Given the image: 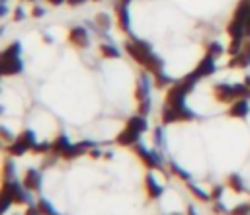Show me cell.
Instances as JSON below:
<instances>
[{
  "label": "cell",
  "instance_id": "cell-21",
  "mask_svg": "<svg viewBox=\"0 0 250 215\" xmlns=\"http://www.w3.org/2000/svg\"><path fill=\"white\" fill-rule=\"evenodd\" d=\"M154 76V86L156 88H166V86H172L174 84V80L164 72V70H160V72H156V74H152Z\"/></svg>",
  "mask_w": 250,
  "mask_h": 215
},
{
  "label": "cell",
  "instance_id": "cell-39",
  "mask_svg": "<svg viewBox=\"0 0 250 215\" xmlns=\"http://www.w3.org/2000/svg\"><path fill=\"white\" fill-rule=\"evenodd\" d=\"M90 156H94V158H100V156H102V150L94 147V149H90Z\"/></svg>",
  "mask_w": 250,
  "mask_h": 215
},
{
  "label": "cell",
  "instance_id": "cell-3",
  "mask_svg": "<svg viewBox=\"0 0 250 215\" xmlns=\"http://www.w3.org/2000/svg\"><path fill=\"white\" fill-rule=\"evenodd\" d=\"M213 96L217 98V102L223 104H232L238 98H250V88L246 84H215L213 86Z\"/></svg>",
  "mask_w": 250,
  "mask_h": 215
},
{
  "label": "cell",
  "instance_id": "cell-27",
  "mask_svg": "<svg viewBox=\"0 0 250 215\" xmlns=\"http://www.w3.org/2000/svg\"><path fill=\"white\" fill-rule=\"evenodd\" d=\"M244 41H246V39H230V43H229V49H227V53H229L230 57L238 55V53L242 51V47H244Z\"/></svg>",
  "mask_w": 250,
  "mask_h": 215
},
{
  "label": "cell",
  "instance_id": "cell-46",
  "mask_svg": "<svg viewBox=\"0 0 250 215\" xmlns=\"http://www.w3.org/2000/svg\"><path fill=\"white\" fill-rule=\"evenodd\" d=\"M123 2H127V4H129V2H131V0H123Z\"/></svg>",
  "mask_w": 250,
  "mask_h": 215
},
{
  "label": "cell",
  "instance_id": "cell-23",
  "mask_svg": "<svg viewBox=\"0 0 250 215\" xmlns=\"http://www.w3.org/2000/svg\"><path fill=\"white\" fill-rule=\"evenodd\" d=\"M188 188H189V192H191L199 201H209V199H211V194H207L205 190H201V188H197L195 184H191V180L188 182Z\"/></svg>",
  "mask_w": 250,
  "mask_h": 215
},
{
  "label": "cell",
  "instance_id": "cell-11",
  "mask_svg": "<svg viewBox=\"0 0 250 215\" xmlns=\"http://www.w3.org/2000/svg\"><path fill=\"white\" fill-rule=\"evenodd\" d=\"M250 66V39L244 41V47L238 55L230 57L229 61V68H248Z\"/></svg>",
  "mask_w": 250,
  "mask_h": 215
},
{
  "label": "cell",
  "instance_id": "cell-19",
  "mask_svg": "<svg viewBox=\"0 0 250 215\" xmlns=\"http://www.w3.org/2000/svg\"><path fill=\"white\" fill-rule=\"evenodd\" d=\"M100 53H102L104 59H119V57H121L119 49L113 47L111 43H102V45H100Z\"/></svg>",
  "mask_w": 250,
  "mask_h": 215
},
{
  "label": "cell",
  "instance_id": "cell-45",
  "mask_svg": "<svg viewBox=\"0 0 250 215\" xmlns=\"http://www.w3.org/2000/svg\"><path fill=\"white\" fill-rule=\"evenodd\" d=\"M25 2H35V0H25Z\"/></svg>",
  "mask_w": 250,
  "mask_h": 215
},
{
  "label": "cell",
  "instance_id": "cell-35",
  "mask_svg": "<svg viewBox=\"0 0 250 215\" xmlns=\"http://www.w3.org/2000/svg\"><path fill=\"white\" fill-rule=\"evenodd\" d=\"M221 194H223V188L219 186V188H213V192H211V199H221Z\"/></svg>",
  "mask_w": 250,
  "mask_h": 215
},
{
  "label": "cell",
  "instance_id": "cell-22",
  "mask_svg": "<svg viewBox=\"0 0 250 215\" xmlns=\"http://www.w3.org/2000/svg\"><path fill=\"white\" fill-rule=\"evenodd\" d=\"M227 184H229V188H230L232 192H236V194H242V192H244V184H242V178H240L238 174H230V176L227 178Z\"/></svg>",
  "mask_w": 250,
  "mask_h": 215
},
{
  "label": "cell",
  "instance_id": "cell-42",
  "mask_svg": "<svg viewBox=\"0 0 250 215\" xmlns=\"http://www.w3.org/2000/svg\"><path fill=\"white\" fill-rule=\"evenodd\" d=\"M0 131H2V137H4V139H12V137H10V131H8L6 127H2Z\"/></svg>",
  "mask_w": 250,
  "mask_h": 215
},
{
  "label": "cell",
  "instance_id": "cell-29",
  "mask_svg": "<svg viewBox=\"0 0 250 215\" xmlns=\"http://www.w3.org/2000/svg\"><path fill=\"white\" fill-rule=\"evenodd\" d=\"M20 139H21V141H23V143H25V145L31 149V150H33V147L37 145V141H35V133H33L31 129H25V131L20 135Z\"/></svg>",
  "mask_w": 250,
  "mask_h": 215
},
{
  "label": "cell",
  "instance_id": "cell-44",
  "mask_svg": "<svg viewBox=\"0 0 250 215\" xmlns=\"http://www.w3.org/2000/svg\"><path fill=\"white\" fill-rule=\"evenodd\" d=\"M244 84H246V86L250 88V76H246V78H244Z\"/></svg>",
  "mask_w": 250,
  "mask_h": 215
},
{
  "label": "cell",
  "instance_id": "cell-4",
  "mask_svg": "<svg viewBox=\"0 0 250 215\" xmlns=\"http://www.w3.org/2000/svg\"><path fill=\"white\" fill-rule=\"evenodd\" d=\"M191 119H195V113L188 106H180V108L164 106V109H162V123L164 125H170L176 121H191Z\"/></svg>",
  "mask_w": 250,
  "mask_h": 215
},
{
  "label": "cell",
  "instance_id": "cell-25",
  "mask_svg": "<svg viewBox=\"0 0 250 215\" xmlns=\"http://www.w3.org/2000/svg\"><path fill=\"white\" fill-rule=\"evenodd\" d=\"M207 55H211L213 59H219L223 53H225V49H223V45L219 43V41H211L209 45H207V51H205Z\"/></svg>",
  "mask_w": 250,
  "mask_h": 215
},
{
  "label": "cell",
  "instance_id": "cell-17",
  "mask_svg": "<svg viewBox=\"0 0 250 215\" xmlns=\"http://www.w3.org/2000/svg\"><path fill=\"white\" fill-rule=\"evenodd\" d=\"M70 147V143H68V139L64 137V135H59L53 143H51V152L53 154H57V156H62L64 152H66V149Z\"/></svg>",
  "mask_w": 250,
  "mask_h": 215
},
{
  "label": "cell",
  "instance_id": "cell-13",
  "mask_svg": "<svg viewBox=\"0 0 250 215\" xmlns=\"http://www.w3.org/2000/svg\"><path fill=\"white\" fill-rule=\"evenodd\" d=\"M248 111H250L248 98H238V100H234V102L230 104V108H229V115H230V117H236V119L246 117Z\"/></svg>",
  "mask_w": 250,
  "mask_h": 215
},
{
  "label": "cell",
  "instance_id": "cell-8",
  "mask_svg": "<svg viewBox=\"0 0 250 215\" xmlns=\"http://www.w3.org/2000/svg\"><path fill=\"white\" fill-rule=\"evenodd\" d=\"M21 68H23V64H21L20 55H18V57H0V72H2L4 76L20 74Z\"/></svg>",
  "mask_w": 250,
  "mask_h": 215
},
{
  "label": "cell",
  "instance_id": "cell-2",
  "mask_svg": "<svg viewBox=\"0 0 250 215\" xmlns=\"http://www.w3.org/2000/svg\"><path fill=\"white\" fill-rule=\"evenodd\" d=\"M145 131H146V117L141 115V113H139V115H133V117L127 121L125 129L117 135L115 143L121 145V147H135Z\"/></svg>",
  "mask_w": 250,
  "mask_h": 215
},
{
  "label": "cell",
  "instance_id": "cell-10",
  "mask_svg": "<svg viewBox=\"0 0 250 215\" xmlns=\"http://www.w3.org/2000/svg\"><path fill=\"white\" fill-rule=\"evenodd\" d=\"M135 154L148 166V168H160V158H158V154L156 152H152V150H148V149H145L141 143H137L135 145Z\"/></svg>",
  "mask_w": 250,
  "mask_h": 215
},
{
  "label": "cell",
  "instance_id": "cell-30",
  "mask_svg": "<svg viewBox=\"0 0 250 215\" xmlns=\"http://www.w3.org/2000/svg\"><path fill=\"white\" fill-rule=\"evenodd\" d=\"M2 180H14V164L10 160L4 162V170H2Z\"/></svg>",
  "mask_w": 250,
  "mask_h": 215
},
{
  "label": "cell",
  "instance_id": "cell-14",
  "mask_svg": "<svg viewBox=\"0 0 250 215\" xmlns=\"http://www.w3.org/2000/svg\"><path fill=\"white\" fill-rule=\"evenodd\" d=\"M94 147H96V143H92V141H82V143L70 145V147L66 149V152L62 154V158H66V160H70V158H76V156L84 154L86 150H90V149H94Z\"/></svg>",
  "mask_w": 250,
  "mask_h": 215
},
{
  "label": "cell",
  "instance_id": "cell-34",
  "mask_svg": "<svg viewBox=\"0 0 250 215\" xmlns=\"http://www.w3.org/2000/svg\"><path fill=\"white\" fill-rule=\"evenodd\" d=\"M31 16H33V18H43V16H45V8H41V6H33Z\"/></svg>",
  "mask_w": 250,
  "mask_h": 215
},
{
  "label": "cell",
  "instance_id": "cell-33",
  "mask_svg": "<svg viewBox=\"0 0 250 215\" xmlns=\"http://www.w3.org/2000/svg\"><path fill=\"white\" fill-rule=\"evenodd\" d=\"M23 18H25L23 8H21V6H16V8H14V22H21Z\"/></svg>",
  "mask_w": 250,
  "mask_h": 215
},
{
  "label": "cell",
  "instance_id": "cell-12",
  "mask_svg": "<svg viewBox=\"0 0 250 215\" xmlns=\"http://www.w3.org/2000/svg\"><path fill=\"white\" fill-rule=\"evenodd\" d=\"M152 84H154V82H150V78H148L146 72L141 74V78L137 80V88H135V98H137V102H146V100H150V88H152Z\"/></svg>",
  "mask_w": 250,
  "mask_h": 215
},
{
  "label": "cell",
  "instance_id": "cell-24",
  "mask_svg": "<svg viewBox=\"0 0 250 215\" xmlns=\"http://www.w3.org/2000/svg\"><path fill=\"white\" fill-rule=\"evenodd\" d=\"M20 53H21V43H20V41H12V43L2 51L0 57H18Z\"/></svg>",
  "mask_w": 250,
  "mask_h": 215
},
{
  "label": "cell",
  "instance_id": "cell-47",
  "mask_svg": "<svg viewBox=\"0 0 250 215\" xmlns=\"http://www.w3.org/2000/svg\"><path fill=\"white\" fill-rule=\"evenodd\" d=\"M94 2H102V0H94Z\"/></svg>",
  "mask_w": 250,
  "mask_h": 215
},
{
  "label": "cell",
  "instance_id": "cell-16",
  "mask_svg": "<svg viewBox=\"0 0 250 215\" xmlns=\"http://www.w3.org/2000/svg\"><path fill=\"white\" fill-rule=\"evenodd\" d=\"M145 188H146V194H148L150 199H158L162 195V186L156 184V180H154L152 174H146L145 176Z\"/></svg>",
  "mask_w": 250,
  "mask_h": 215
},
{
  "label": "cell",
  "instance_id": "cell-38",
  "mask_svg": "<svg viewBox=\"0 0 250 215\" xmlns=\"http://www.w3.org/2000/svg\"><path fill=\"white\" fill-rule=\"evenodd\" d=\"M154 143H158V145L162 143V131H160V129L154 131Z\"/></svg>",
  "mask_w": 250,
  "mask_h": 215
},
{
  "label": "cell",
  "instance_id": "cell-1",
  "mask_svg": "<svg viewBox=\"0 0 250 215\" xmlns=\"http://www.w3.org/2000/svg\"><path fill=\"white\" fill-rule=\"evenodd\" d=\"M129 37H131V39L125 41V53H127L135 63H139V64H141L146 72H150V74H156V72L164 70V61H162L158 55H154V51H152V47H150L148 41L139 39V37H135V35H129Z\"/></svg>",
  "mask_w": 250,
  "mask_h": 215
},
{
  "label": "cell",
  "instance_id": "cell-9",
  "mask_svg": "<svg viewBox=\"0 0 250 215\" xmlns=\"http://www.w3.org/2000/svg\"><path fill=\"white\" fill-rule=\"evenodd\" d=\"M232 18L240 20L244 23V31H246V37L250 39V0H240L234 8V14Z\"/></svg>",
  "mask_w": 250,
  "mask_h": 215
},
{
  "label": "cell",
  "instance_id": "cell-41",
  "mask_svg": "<svg viewBox=\"0 0 250 215\" xmlns=\"http://www.w3.org/2000/svg\"><path fill=\"white\" fill-rule=\"evenodd\" d=\"M227 209H225V205L223 203H215V213H225Z\"/></svg>",
  "mask_w": 250,
  "mask_h": 215
},
{
  "label": "cell",
  "instance_id": "cell-6",
  "mask_svg": "<svg viewBox=\"0 0 250 215\" xmlns=\"http://www.w3.org/2000/svg\"><path fill=\"white\" fill-rule=\"evenodd\" d=\"M115 14H117V23H119V29L125 31L127 35H133L131 33V16H129V4L119 0L115 4Z\"/></svg>",
  "mask_w": 250,
  "mask_h": 215
},
{
  "label": "cell",
  "instance_id": "cell-26",
  "mask_svg": "<svg viewBox=\"0 0 250 215\" xmlns=\"http://www.w3.org/2000/svg\"><path fill=\"white\" fill-rule=\"evenodd\" d=\"M170 172H172L174 176H178L180 180H184L186 184L191 180V176H189V174H188L184 168H180V164H176V162H170Z\"/></svg>",
  "mask_w": 250,
  "mask_h": 215
},
{
  "label": "cell",
  "instance_id": "cell-7",
  "mask_svg": "<svg viewBox=\"0 0 250 215\" xmlns=\"http://www.w3.org/2000/svg\"><path fill=\"white\" fill-rule=\"evenodd\" d=\"M68 41L74 47H78V49H86L90 45V35H88V31H86L84 25H74L68 31Z\"/></svg>",
  "mask_w": 250,
  "mask_h": 215
},
{
  "label": "cell",
  "instance_id": "cell-28",
  "mask_svg": "<svg viewBox=\"0 0 250 215\" xmlns=\"http://www.w3.org/2000/svg\"><path fill=\"white\" fill-rule=\"evenodd\" d=\"M37 207H39V211H41L43 215H61L59 211H55V207H53L47 199H39V201H37Z\"/></svg>",
  "mask_w": 250,
  "mask_h": 215
},
{
  "label": "cell",
  "instance_id": "cell-36",
  "mask_svg": "<svg viewBox=\"0 0 250 215\" xmlns=\"http://www.w3.org/2000/svg\"><path fill=\"white\" fill-rule=\"evenodd\" d=\"M25 215H43V213L39 211V207H37V205H35V207H33V205H29V207H27V211H25Z\"/></svg>",
  "mask_w": 250,
  "mask_h": 215
},
{
  "label": "cell",
  "instance_id": "cell-32",
  "mask_svg": "<svg viewBox=\"0 0 250 215\" xmlns=\"http://www.w3.org/2000/svg\"><path fill=\"white\" fill-rule=\"evenodd\" d=\"M33 152H51V143H37L33 147Z\"/></svg>",
  "mask_w": 250,
  "mask_h": 215
},
{
  "label": "cell",
  "instance_id": "cell-5",
  "mask_svg": "<svg viewBox=\"0 0 250 215\" xmlns=\"http://www.w3.org/2000/svg\"><path fill=\"white\" fill-rule=\"evenodd\" d=\"M215 70H217V63H215V59H213L211 55H207V53H205V57L197 63V66L191 70V74H193V78L201 80V78L211 76Z\"/></svg>",
  "mask_w": 250,
  "mask_h": 215
},
{
  "label": "cell",
  "instance_id": "cell-37",
  "mask_svg": "<svg viewBox=\"0 0 250 215\" xmlns=\"http://www.w3.org/2000/svg\"><path fill=\"white\" fill-rule=\"evenodd\" d=\"M86 0H66V4L70 6V8H76V6H82Z\"/></svg>",
  "mask_w": 250,
  "mask_h": 215
},
{
  "label": "cell",
  "instance_id": "cell-31",
  "mask_svg": "<svg viewBox=\"0 0 250 215\" xmlns=\"http://www.w3.org/2000/svg\"><path fill=\"white\" fill-rule=\"evenodd\" d=\"M250 213V203H240L232 209V215H248Z\"/></svg>",
  "mask_w": 250,
  "mask_h": 215
},
{
  "label": "cell",
  "instance_id": "cell-18",
  "mask_svg": "<svg viewBox=\"0 0 250 215\" xmlns=\"http://www.w3.org/2000/svg\"><path fill=\"white\" fill-rule=\"evenodd\" d=\"M27 150H31V149H29V147L20 139V137H18V139L8 147V152H10L12 156H21V154H25Z\"/></svg>",
  "mask_w": 250,
  "mask_h": 215
},
{
  "label": "cell",
  "instance_id": "cell-15",
  "mask_svg": "<svg viewBox=\"0 0 250 215\" xmlns=\"http://www.w3.org/2000/svg\"><path fill=\"white\" fill-rule=\"evenodd\" d=\"M21 184H23V188H25L27 192H39V190H41V174L31 168V170L25 172Z\"/></svg>",
  "mask_w": 250,
  "mask_h": 215
},
{
  "label": "cell",
  "instance_id": "cell-20",
  "mask_svg": "<svg viewBox=\"0 0 250 215\" xmlns=\"http://www.w3.org/2000/svg\"><path fill=\"white\" fill-rule=\"evenodd\" d=\"M94 23H98V27L105 31V29L111 27V18H109V14H105V12H98V14L94 16Z\"/></svg>",
  "mask_w": 250,
  "mask_h": 215
},
{
  "label": "cell",
  "instance_id": "cell-43",
  "mask_svg": "<svg viewBox=\"0 0 250 215\" xmlns=\"http://www.w3.org/2000/svg\"><path fill=\"white\" fill-rule=\"evenodd\" d=\"M188 215H197V213H195V209H193V207H191V205H189V207H188Z\"/></svg>",
  "mask_w": 250,
  "mask_h": 215
},
{
  "label": "cell",
  "instance_id": "cell-40",
  "mask_svg": "<svg viewBox=\"0 0 250 215\" xmlns=\"http://www.w3.org/2000/svg\"><path fill=\"white\" fill-rule=\"evenodd\" d=\"M47 4H51V6H62V4H66V0H47Z\"/></svg>",
  "mask_w": 250,
  "mask_h": 215
}]
</instances>
